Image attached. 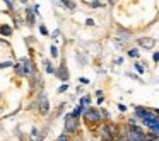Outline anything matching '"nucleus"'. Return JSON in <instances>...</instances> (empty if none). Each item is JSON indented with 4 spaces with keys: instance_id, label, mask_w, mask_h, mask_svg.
I'll use <instances>...</instances> for the list:
<instances>
[{
    "instance_id": "f257e3e1",
    "label": "nucleus",
    "mask_w": 159,
    "mask_h": 141,
    "mask_svg": "<svg viewBox=\"0 0 159 141\" xmlns=\"http://www.w3.org/2000/svg\"><path fill=\"white\" fill-rule=\"evenodd\" d=\"M82 117H84V121H86L87 124H91V126H93V124L101 122V119H103V112H101V110H98L96 107H89V109L84 110Z\"/></svg>"
},
{
    "instance_id": "f03ea898",
    "label": "nucleus",
    "mask_w": 159,
    "mask_h": 141,
    "mask_svg": "<svg viewBox=\"0 0 159 141\" xmlns=\"http://www.w3.org/2000/svg\"><path fill=\"white\" fill-rule=\"evenodd\" d=\"M63 127H65V133L67 134L75 133L77 127H79V119H77V117H74L72 114H67L65 119H63Z\"/></svg>"
},
{
    "instance_id": "7ed1b4c3",
    "label": "nucleus",
    "mask_w": 159,
    "mask_h": 141,
    "mask_svg": "<svg viewBox=\"0 0 159 141\" xmlns=\"http://www.w3.org/2000/svg\"><path fill=\"white\" fill-rule=\"evenodd\" d=\"M130 131H132V138H134V141H145L147 133H145L140 126H130Z\"/></svg>"
},
{
    "instance_id": "20e7f679",
    "label": "nucleus",
    "mask_w": 159,
    "mask_h": 141,
    "mask_svg": "<svg viewBox=\"0 0 159 141\" xmlns=\"http://www.w3.org/2000/svg\"><path fill=\"white\" fill-rule=\"evenodd\" d=\"M57 77H58L60 80H62L63 83H67L69 82V78H70V73H69V68H67V65L65 63H62V65L57 68V73H55Z\"/></svg>"
},
{
    "instance_id": "39448f33",
    "label": "nucleus",
    "mask_w": 159,
    "mask_h": 141,
    "mask_svg": "<svg viewBox=\"0 0 159 141\" xmlns=\"http://www.w3.org/2000/svg\"><path fill=\"white\" fill-rule=\"evenodd\" d=\"M38 102H39V114H43V116H46V114L50 112V102H48V97L45 95V93H41L39 95V99H38Z\"/></svg>"
},
{
    "instance_id": "423d86ee",
    "label": "nucleus",
    "mask_w": 159,
    "mask_h": 141,
    "mask_svg": "<svg viewBox=\"0 0 159 141\" xmlns=\"http://www.w3.org/2000/svg\"><path fill=\"white\" fill-rule=\"evenodd\" d=\"M99 133H101V138L104 141H115V136H113V131H111V126L110 124H103L99 127Z\"/></svg>"
},
{
    "instance_id": "0eeeda50",
    "label": "nucleus",
    "mask_w": 159,
    "mask_h": 141,
    "mask_svg": "<svg viewBox=\"0 0 159 141\" xmlns=\"http://www.w3.org/2000/svg\"><path fill=\"white\" fill-rule=\"evenodd\" d=\"M137 44L144 49H152L156 46V39L154 38H139L137 39Z\"/></svg>"
},
{
    "instance_id": "6e6552de",
    "label": "nucleus",
    "mask_w": 159,
    "mask_h": 141,
    "mask_svg": "<svg viewBox=\"0 0 159 141\" xmlns=\"http://www.w3.org/2000/svg\"><path fill=\"white\" fill-rule=\"evenodd\" d=\"M116 34H118V39H120L121 43H127L128 39L132 38V32L128 31V29H125V27H118L116 29Z\"/></svg>"
},
{
    "instance_id": "1a4fd4ad",
    "label": "nucleus",
    "mask_w": 159,
    "mask_h": 141,
    "mask_svg": "<svg viewBox=\"0 0 159 141\" xmlns=\"http://www.w3.org/2000/svg\"><path fill=\"white\" fill-rule=\"evenodd\" d=\"M24 12H26V17H28V24L29 26H34V22H36V17H34V10H33V7H26L24 9Z\"/></svg>"
},
{
    "instance_id": "9d476101",
    "label": "nucleus",
    "mask_w": 159,
    "mask_h": 141,
    "mask_svg": "<svg viewBox=\"0 0 159 141\" xmlns=\"http://www.w3.org/2000/svg\"><path fill=\"white\" fill-rule=\"evenodd\" d=\"M14 70H16V73H17V77H28V73H26V68H24V65H22L21 60H19V61L14 65Z\"/></svg>"
},
{
    "instance_id": "9b49d317",
    "label": "nucleus",
    "mask_w": 159,
    "mask_h": 141,
    "mask_svg": "<svg viewBox=\"0 0 159 141\" xmlns=\"http://www.w3.org/2000/svg\"><path fill=\"white\" fill-rule=\"evenodd\" d=\"M29 138H31V141H41V139H43V136H41V133H39L38 127H33Z\"/></svg>"
},
{
    "instance_id": "f8f14e48",
    "label": "nucleus",
    "mask_w": 159,
    "mask_h": 141,
    "mask_svg": "<svg viewBox=\"0 0 159 141\" xmlns=\"http://www.w3.org/2000/svg\"><path fill=\"white\" fill-rule=\"evenodd\" d=\"M145 127H149L151 129V133H154V134H157L159 136V122H142Z\"/></svg>"
},
{
    "instance_id": "ddd939ff",
    "label": "nucleus",
    "mask_w": 159,
    "mask_h": 141,
    "mask_svg": "<svg viewBox=\"0 0 159 141\" xmlns=\"http://www.w3.org/2000/svg\"><path fill=\"white\" fill-rule=\"evenodd\" d=\"M84 110H86V107H84V106H80V104H79V106H77V107H75V109H74L70 114H72L74 117H77V119H79V117L84 114Z\"/></svg>"
},
{
    "instance_id": "4468645a",
    "label": "nucleus",
    "mask_w": 159,
    "mask_h": 141,
    "mask_svg": "<svg viewBox=\"0 0 159 141\" xmlns=\"http://www.w3.org/2000/svg\"><path fill=\"white\" fill-rule=\"evenodd\" d=\"M0 31H2V36H4V38H7V36H12V27H11L9 24H2Z\"/></svg>"
},
{
    "instance_id": "2eb2a0df",
    "label": "nucleus",
    "mask_w": 159,
    "mask_h": 141,
    "mask_svg": "<svg viewBox=\"0 0 159 141\" xmlns=\"http://www.w3.org/2000/svg\"><path fill=\"white\" fill-rule=\"evenodd\" d=\"M80 106H84L86 109H89V104H91V95H82L80 97Z\"/></svg>"
},
{
    "instance_id": "dca6fc26",
    "label": "nucleus",
    "mask_w": 159,
    "mask_h": 141,
    "mask_svg": "<svg viewBox=\"0 0 159 141\" xmlns=\"http://www.w3.org/2000/svg\"><path fill=\"white\" fill-rule=\"evenodd\" d=\"M60 2H62L69 10H74V9H75V0H60Z\"/></svg>"
},
{
    "instance_id": "f3484780",
    "label": "nucleus",
    "mask_w": 159,
    "mask_h": 141,
    "mask_svg": "<svg viewBox=\"0 0 159 141\" xmlns=\"http://www.w3.org/2000/svg\"><path fill=\"white\" fill-rule=\"evenodd\" d=\"M45 70H46V73H57V70L53 68V65L50 61H45Z\"/></svg>"
},
{
    "instance_id": "a211bd4d",
    "label": "nucleus",
    "mask_w": 159,
    "mask_h": 141,
    "mask_svg": "<svg viewBox=\"0 0 159 141\" xmlns=\"http://www.w3.org/2000/svg\"><path fill=\"white\" fill-rule=\"evenodd\" d=\"M127 55L130 56V58H139V49L137 48H132V49H128V51H127Z\"/></svg>"
},
{
    "instance_id": "6ab92c4d",
    "label": "nucleus",
    "mask_w": 159,
    "mask_h": 141,
    "mask_svg": "<svg viewBox=\"0 0 159 141\" xmlns=\"http://www.w3.org/2000/svg\"><path fill=\"white\" fill-rule=\"evenodd\" d=\"M14 65H16V63L12 61V60H9V61H7V60H4V61L0 63V68H7V66H14Z\"/></svg>"
},
{
    "instance_id": "aec40b11",
    "label": "nucleus",
    "mask_w": 159,
    "mask_h": 141,
    "mask_svg": "<svg viewBox=\"0 0 159 141\" xmlns=\"http://www.w3.org/2000/svg\"><path fill=\"white\" fill-rule=\"evenodd\" d=\"M89 5H91V9H101V7H103V4H101L99 0H93Z\"/></svg>"
},
{
    "instance_id": "412c9836",
    "label": "nucleus",
    "mask_w": 159,
    "mask_h": 141,
    "mask_svg": "<svg viewBox=\"0 0 159 141\" xmlns=\"http://www.w3.org/2000/svg\"><path fill=\"white\" fill-rule=\"evenodd\" d=\"M4 4L9 7V10H11V12L16 10V9H14V4H12V0H4Z\"/></svg>"
},
{
    "instance_id": "4be33fe9",
    "label": "nucleus",
    "mask_w": 159,
    "mask_h": 141,
    "mask_svg": "<svg viewBox=\"0 0 159 141\" xmlns=\"http://www.w3.org/2000/svg\"><path fill=\"white\" fill-rule=\"evenodd\" d=\"M57 141H69V136H67V133H62L58 138H57Z\"/></svg>"
},
{
    "instance_id": "5701e85b",
    "label": "nucleus",
    "mask_w": 159,
    "mask_h": 141,
    "mask_svg": "<svg viewBox=\"0 0 159 141\" xmlns=\"http://www.w3.org/2000/svg\"><path fill=\"white\" fill-rule=\"evenodd\" d=\"M50 49H52V56H53V58H58V49H57V46H52Z\"/></svg>"
},
{
    "instance_id": "b1692460",
    "label": "nucleus",
    "mask_w": 159,
    "mask_h": 141,
    "mask_svg": "<svg viewBox=\"0 0 159 141\" xmlns=\"http://www.w3.org/2000/svg\"><path fill=\"white\" fill-rule=\"evenodd\" d=\"M39 32H41L43 36H50V34H48V29H46V27H45V26H43V24L39 26Z\"/></svg>"
},
{
    "instance_id": "393cba45",
    "label": "nucleus",
    "mask_w": 159,
    "mask_h": 141,
    "mask_svg": "<svg viewBox=\"0 0 159 141\" xmlns=\"http://www.w3.org/2000/svg\"><path fill=\"white\" fill-rule=\"evenodd\" d=\"M135 70H137L139 73H144V72H145V70H144V66H142L140 63H135Z\"/></svg>"
},
{
    "instance_id": "a878e982",
    "label": "nucleus",
    "mask_w": 159,
    "mask_h": 141,
    "mask_svg": "<svg viewBox=\"0 0 159 141\" xmlns=\"http://www.w3.org/2000/svg\"><path fill=\"white\" fill-rule=\"evenodd\" d=\"M67 87H69V85H67V83H63V85L58 87V90H57V92H58V93H63V92L67 90Z\"/></svg>"
},
{
    "instance_id": "bb28decb",
    "label": "nucleus",
    "mask_w": 159,
    "mask_h": 141,
    "mask_svg": "<svg viewBox=\"0 0 159 141\" xmlns=\"http://www.w3.org/2000/svg\"><path fill=\"white\" fill-rule=\"evenodd\" d=\"M58 34H60V31H58V29H55V31L50 34V38H52V39H57V38H58Z\"/></svg>"
},
{
    "instance_id": "cd10ccee",
    "label": "nucleus",
    "mask_w": 159,
    "mask_h": 141,
    "mask_svg": "<svg viewBox=\"0 0 159 141\" xmlns=\"http://www.w3.org/2000/svg\"><path fill=\"white\" fill-rule=\"evenodd\" d=\"M152 61H154V63H159V51H156L154 55H152Z\"/></svg>"
},
{
    "instance_id": "c85d7f7f",
    "label": "nucleus",
    "mask_w": 159,
    "mask_h": 141,
    "mask_svg": "<svg viewBox=\"0 0 159 141\" xmlns=\"http://www.w3.org/2000/svg\"><path fill=\"white\" fill-rule=\"evenodd\" d=\"M103 119H110V112H108V110H103Z\"/></svg>"
},
{
    "instance_id": "c756f323",
    "label": "nucleus",
    "mask_w": 159,
    "mask_h": 141,
    "mask_svg": "<svg viewBox=\"0 0 159 141\" xmlns=\"http://www.w3.org/2000/svg\"><path fill=\"white\" fill-rule=\"evenodd\" d=\"M118 109H120V112H125V110H127V107H125L123 104H118Z\"/></svg>"
},
{
    "instance_id": "7c9ffc66",
    "label": "nucleus",
    "mask_w": 159,
    "mask_h": 141,
    "mask_svg": "<svg viewBox=\"0 0 159 141\" xmlns=\"http://www.w3.org/2000/svg\"><path fill=\"white\" fill-rule=\"evenodd\" d=\"M86 26H94V19H87V21H86Z\"/></svg>"
},
{
    "instance_id": "2f4dec72",
    "label": "nucleus",
    "mask_w": 159,
    "mask_h": 141,
    "mask_svg": "<svg viewBox=\"0 0 159 141\" xmlns=\"http://www.w3.org/2000/svg\"><path fill=\"white\" fill-rule=\"evenodd\" d=\"M108 4H110V5H116L118 0H108Z\"/></svg>"
},
{
    "instance_id": "473e14b6",
    "label": "nucleus",
    "mask_w": 159,
    "mask_h": 141,
    "mask_svg": "<svg viewBox=\"0 0 159 141\" xmlns=\"http://www.w3.org/2000/svg\"><path fill=\"white\" fill-rule=\"evenodd\" d=\"M103 102H104V99H103V97H98V106H101Z\"/></svg>"
},
{
    "instance_id": "72a5a7b5",
    "label": "nucleus",
    "mask_w": 159,
    "mask_h": 141,
    "mask_svg": "<svg viewBox=\"0 0 159 141\" xmlns=\"http://www.w3.org/2000/svg\"><path fill=\"white\" fill-rule=\"evenodd\" d=\"M80 83H84V85H86V83H89V78H80Z\"/></svg>"
},
{
    "instance_id": "f704fd0d",
    "label": "nucleus",
    "mask_w": 159,
    "mask_h": 141,
    "mask_svg": "<svg viewBox=\"0 0 159 141\" xmlns=\"http://www.w3.org/2000/svg\"><path fill=\"white\" fill-rule=\"evenodd\" d=\"M96 95H98V97H103V90H101V89L96 90Z\"/></svg>"
},
{
    "instance_id": "c9c22d12",
    "label": "nucleus",
    "mask_w": 159,
    "mask_h": 141,
    "mask_svg": "<svg viewBox=\"0 0 159 141\" xmlns=\"http://www.w3.org/2000/svg\"><path fill=\"white\" fill-rule=\"evenodd\" d=\"M115 63H116V65H121V63H123V58H118Z\"/></svg>"
},
{
    "instance_id": "e433bc0d",
    "label": "nucleus",
    "mask_w": 159,
    "mask_h": 141,
    "mask_svg": "<svg viewBox=\"0 0 159 141\" xmlns=\"http://www.w3.org/2000/svg\"><path fill=\"white\" fill-rule=\"evenodd\" d=\"M21 4H22V5H26V4H28V0H21Z\"/></svg>"
},
{
    "instance_id": "4c0bfd02",
    "label": "nucleus",
    "mask_w": 159,
    "mask_h": 141,
    "mask_svg": "<svg viewBox=\"0 0 159 141\" xmlns=\"http://www.w3.org/2000/svg\"><path fill=\"white\" fill-rule=\"evenodd\" d=\"M115 141H125V139H123V138H116Z\"/></svg>"
},
{
    "instance_id": "58836bf2",
    "label": "nucleus",
    "mask_w": 159,
    "mask_h": 141,
    "mask_svg": "<svg viewBox=\"0 0 159 141\" xmlns=\"http://www.w3.org/2000/svg\"><path fill=\"white\" fill-rule=\"evenodd\" d=\"M152 141H159V136H156V138H154V139H152Z\"/></svg>"
},
{
    "instance_id": "ea45409f",
    "label": "nucleus",
    "mask_w": 159,
    "mask_h": 141,
    "mask_svg": "<svg viewBox=\"0 0 159 141\" xmlns=\"http://www.w3.org/2000/svg\"><path fill=\"white\" fill-rule=\"evenodd\" d=\"M154 112H156V114H157V116H159V109H156V110H154Z\"/></svg>"
}]
</instances>
